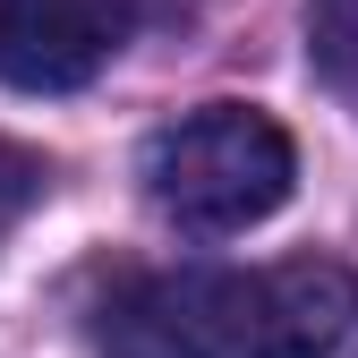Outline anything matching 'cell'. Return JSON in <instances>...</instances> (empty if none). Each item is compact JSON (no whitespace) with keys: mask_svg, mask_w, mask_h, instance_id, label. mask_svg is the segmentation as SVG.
I'll use <instances>...</instances> for the list:
<instances>
[{"mask_svg":"<svg viewBox=\"0 0 358 358\" xmlns=\"http://www.w3.org/2000/svg\"><path fill=\"white\" fill-rule=\"evenodd\" d=\"M52 188V171H43V154H26L17 137H0V239L17 231V222L34 213V196Z\"/></svg>","mask_w":358,"mask_h":358,"instance_id":"cell-6","label":"cell"},{"mask_svg":"<svg viewBox=\"0 0 358 358\" xmlns=\"http://www.w3.org/2000/svg\"><path fill=\"white\" fill-rule=\"evenodd\" d=\"M137 179H145V205L162 222H179L196 239H231V231H248V222L290 205L299 145H290L282 120H264L248 103H205V111H188V120L145 137Z\"/></svg>","mask_w":358,"mask_h":358,"instance_id":"cell-1","label":"cell"},{"mask_svg":"<svg viewBox=\"0 0 358 358\" xmlns=\"http://www.w3.org/2000/svg\"><path fill=\"white\" fill-rule=\"evenodd\" d=\"M137 0H0V85L69 94L120 60Z\"/></svg>","mask_w":358,"mask_h":358,"instance_id":"cell-3","label":"cell"},{"mask_svg":"<svg viewBox=\"0 0 358 358\" xmlns=\"http://www.w3.org/2000/svg\"><path fill=\"white\" fill-rule=\"evenodd\" d=\"M307 69L358 111V0H307Z\"/></svg>","mask_w":358,"mask_h":358,"instance_id":"cell-5","label":"cell"},{"mask_svg":"<svg viewBox=\"0 0 358 358\" xmlns=\"http://www.w3.org/2000/svg\"><path fill=\"white\" fill-rule=\"evenodd\" d=\"M94 358H231L222 273H120L94 299Z\"/></svg>","mask_w":358,"mask_h":358,"instance_id":"cell-4","label":"cell"},{"mask_svg":"<svg viewBox=\"0 0 358 358\" xmlns=\"http://www.w3.org/2000/svg\"><path fill=\"white\" fill-rule=\"evenodd\" d=\"M222 333L231 358H358V273L333 256L222 273Z\"/></svg>","mask_w":358,"mask_h":358,"instance_id":"cell-2","label":"cell"}]
</instances>
